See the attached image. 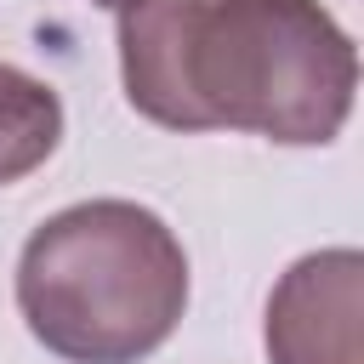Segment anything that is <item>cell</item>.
<instances>
[{
    "label": "cell",
    "instance_id": "2",
    "mask_svg": "<svg viewBox=\"0 0 364 364\" xmlns=\"http://www.w3.org/2000/svg\"><path fill=\"white\" fill-rule=\"evenodd\" d=\"M17 313L63 364H142L188 313V250L136 199H80L23 239Z\"/></svg>",
    "mask_w": 364,
    "mask_h": 364
},
{
    "label": "cell",
    "instance_id": "3",
    "mask_svg": "<svg viewBox=\"0 0 364 364\" xmlns=\"http://www.w3.org/2000/svg\"><path fill=\"white\" fill-rule=\"evenodd\" d=\"M364 256L353 245L296 256L262 318L267 364H364Z\"/></svg>",
    "mask_w": 364,
    "mask_h": 364
},
{
    "label": "cell",
    "instance_id": "5",
    "mask_svg": "<svg viewBox=\"0 0 364 364\" xmlns=\"http://www.w3.org/2000/svg\"><path fill=\"white\" fill-rule=\"evenodd\" d=\"M91 6H108V11H119V6H125V0H91Z\"/></svg>",
    "mask_w": 364,
    "mask_h": 364
},
{
    "label": "cell",
    "instance_id": "4",
    "mask_svg": "<svg viewBox=\"0 0 364 364\" xmlns=\"http://www.w3.org/2000/svg\"><path fill=\"white\" fill-rule=\"evenodd\" d=\"M57 142H63V97L40 74L0 63V188L40 171L57 154Z\"/></svg>",
    "mask_w": 364,
    "mask_h": 364
},
{
    "label": "cell",
    "instance_id": "1",
    "mask_svg": "<svg viewBox=\"0 0 364 364\" xmlns=\"http://www.w3.org/2000/svg\"><path fill=\"white\" fill-rule=\"evenodd\" d=\"M119 80L165 131L324 148L353 114L358 51L318 0H125Z\"/></svg>",
    "mask_w": 364,
    "mask_h": 364
}]
</instances>
